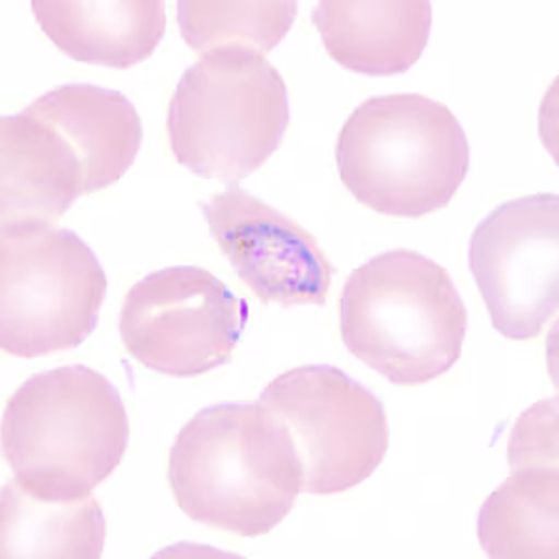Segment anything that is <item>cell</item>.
I'll use <instances>...</instances> for the list:
<instances>
[{"label":"cell","instance_id":"cell-13","mask_svg":"<svg viewBox=\"0 0 559 559\" xmlns=\"http://www.w3.org/2000/svg\"><path fill=\"white\" fill-rule=\"evenodd\" d=\"M33 13L58 51L110 70L144 62L166 34L160 0H34Z\"/></svg>","mask_w":559,"mask_h":559},{"label":"cell","instance_id":"cell-6","mask_svg":"<svg viewBox=\"0 0 559 559\" xmlns=\"http://www.w3.org/2000/svg\"><path fill=\"white\" fill-rule=\"evenodd\" d=\"M102 261L75 231L47 223L0 229V347L17 358L75 349L99 323Z\"/></svg>","mask_w":559,"mask_h":559},{"label":"cell","instance_id":"cell-11","mask_svg":"<svg viewBox=\"0 0 559 559\" xmlns=\"http://www.w3.org/2000/svg\"><path fill=\"white\" fill-rule=\"evenodd\" d=\"M2 224L58 221L86 194L84 166L49 121L23 110L0 118Z\"/></svg>","mask_w":559,"mask_h":559},{"label":"cell","instance_id":"cell-15","mask_svg":"<svg viewBox=\"0 0 559 559\" xmlns=\"http://www.w3.org/2000/svg\"><path fill=\"white\" fill-rule=\"evenodd\" d=\"M558 464L513 468L479 508L476 534L489 558L558 559Z\"/></svg>","mask_w":559,"mask_h":559},{"label":"cell","instance_id":"cell-9","mask_svg":"<svg viewBox=\"0 0 559 559\" xmlns=\"http://www.w3.org/2000/svg\"><path fill=\"white\" fill-rule=\"evenodd\" d=\"M559 197L515 198L477 224L468 267L490 323L506 340L539 336L559 306Z\"/></svg>","mask_w":559,"mask_h":559},{"label":"cell","instance_id":"cell-14","mask_svg":"<svg viewBox=\"0 0 559 559\" xmlns=\"http://www.w3.org/2000/svg\"><path fill=\"white\" fill-rule=\"evenodd\" d=\"M28 112L49 121L84 166L86 194L131 170L142 146V120L128 96L94 84H64L34 99Z\"/></svg>","mask_w":559,"mask_h":559},{"label":"cell","instance_id":"cell-3","mask_svg":"<svg viewBox=\"0 0 559 559\" xmlns=\"http://www.w3.org/2000/svg\"><path fill=\"white\" fill-rule=\"evenodd\" d=\"M468 310L452 276L414 250L355 269L340 297V334L360 362L397 386L448 373L463 353Z\"/></svg>","mask_w":559,"mask_h":559},{"label":"cell","instance_id":"cell-8","mask_svg":"<svg viewBox=\"0 0 559 559\" xmlns=\"http://www.w3.org/2000/svg\"><path fill=\"white\" fill-rule=\"evenodd\" d=\"M250 308L223 280L194 265L166 267L136 282L118 331L129 355L160 376L191 379L231 362Z\"/></svg>","mask_w":559,"mask_h":559},{"label":"cell","instance_id":"cell-2","mask_svg":"<svg viewBox=\"0 0 559 559\" xmlns=\"http://www.w3.org/2000/svg\"><path fill=\"white\" fill-rule=\"evenodd\" d=\"M131 426L120 392L71 364L26 379L2 414V455L21 489L44 502H79L115 474Z\"/></svg>","mask_w":559,"mask_h":559},{"label":"cell","instance_id":"cell-12","mask_svg":"<svg viewBox=\"0 0 559 559\" xmlns=\"http://www.w3.org/2000/svg\"><path fill=\"white\" fill-rule=\"evenodd\" d=\"M324 51L345 70L392 76L411 70L431 36L426 0H324L312 13Z\"/></svg>","mask_w":559,"mask_h":559},{"label":"cell","instance_id":"cell-16","mask_svg":"<svg viewBox=\"0 0 559 559\" xmlns=\"http://www.w3.org/2000/svg\"><path fill=\"white\" fill-rule=\"evenodd\" d=\"M2 558L96 559L107 522L94 495L79 502H44L15 479L2 489Z\"/></svg>","mask_w":559,"mask_h":559},{"label":"cell","instance_id":"cell-10","mask_svg":"<svg viewBox=\"0 0 559 559\" xmlns=\"http://www.w3.org/2000/svg\"><path fill=\"white\" fill-rule=\"evenodd\" d=\"M200 210L229 265L263 305H324L336 267L297 221L229 185Z\"/></svg>","mask_w":559,"mask_h":559},{"label":"cell","instance_id":"cell-7","mask_svg":"<svg viewBox=\"0 0 559 559\" xmlns=\"http://www.w3.org/2000/svg\"><path fill=\"white\" fill-rule=\"evenodd\" d=\"M258 401L292 432L305 495L355 489L384 461L390 444L384 403L344 369L329 364L289 369L269 382Z\"/></svg>","mask_w":559,"mask_h":559},{"label":"cell","instance_id":"cell-1","mask_svg":"<svg viewBox=\"0 0 559 559\" xmlns=\"http://www.w3.org/2000/svg\"><path fill=\"white\" fill-rule=\"evenodd\" d=\"M166 477L191 521L261 537L292 513L305 472L289 429L255 401L198 411L174 440Z\"/></svg>","mask_w":559,"mask_h":559},{"label":"cell","instance_id":"cell-17","mask_svg":"<svg viewBox=\"0 0 559 559\" xmlns=\"http://www.w3.org/2000/svg\"><path fill=\"white\" fill-rule=\"evenodd\" d=\"M297 2H178V25L185 44L198 55L242 47L267 55L286 38L297 20Z\"/></svg>","mask_w":559,"mask_h":559},{"label":"cell","instance_id":"cell-5","mask_svg":"<svg viewBox=\"0 0 559 559\" xmlns=\"http://www.w3.org/2000/svg\"><path fill=\"white\" fill-rule=\"evenodd\" d=\"M289 120L282 73L260 52L226 47L185 70L168 105L166 131L178 165L229 187L278 152Z\"/></svg>","mask_w":559,"mask_h":559},{"label":"cell","instance_id":"cell-18","mask_svg":"<svg viewBox=\"0 0 559 559\" xmlns=\"http://www.w3.org/2000/svg\"><path fill=\"white\" fill-rule=\"evenodd\" d=\"M509 466L558 464V397L539 401L527 408L511 432Z\"/></svg>","mask_w":559,"mask_h":559},{"label":"cell","instance_id":"cell-4","mask_svg":"<svg viewBox=\"0 0 559 559\" xmlns=\"http://www.w3.org/2000/svg\"><path fill=\"white\" fill-rule=\"evenodd\" d=\"M337 174L379 215L421 218L444 210L471 170V146L452 110L421 94L369 97L337 134Z\"/></svg>","mask_w":559,"mask_h":559}]
</instances>
